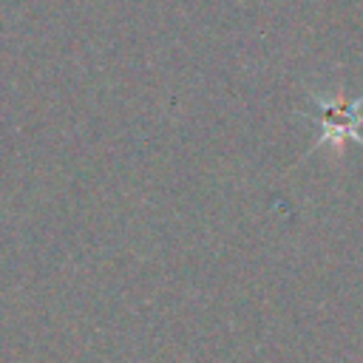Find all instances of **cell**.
Here are the masks:
<instances>
[{
  "mask_svg": "<svg viewBox=\"0 0 363 363\" xmlns=\"http://www.w3.org/2000/svg\"><path fill=\"white\" fill-rule=\"evenodd\" d=\"M312 105H315V116L320 122L318 145H332L340 153L349 139L363 142V136L357 133L360 125H363V96L346 99L343 94H337V96L329 99V96H315L312 94Z\"/></svg>",
  "mask_w": 363,
  "mask_h": 363,
  "instance_id": "obj_1",
  "label": "cell"
}]
</instances>
